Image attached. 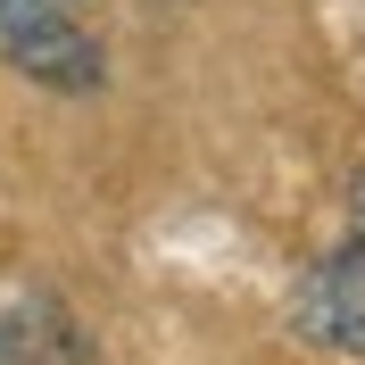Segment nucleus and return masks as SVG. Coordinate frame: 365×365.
I'll use <instances>...</instances> for the list:
<instances>
[{
  "label": "nucleus",
  "mask_w": 365,
  "mask_h": 365,
  "mask_svg": "<svg viewBox=\"0 0 365 365\" xmlns=\"http://www.w3.org/2000/svg\"><path fill=\"white\" fill-rule=\"evenodd\" d=\"M291 332L324 357H365V250H324L291 282Z\"/></svg>",
  "instance_id": "nucleus-2"
},
{
  "label": "nucleus",
  "mask_w": 365,
  "mask_h": 365,
  "mask_svg": "<svg viewBox=\"0 0 365 365\" xmlns=\"http://www.w3.org/2000/svg\"><path fill=\"white\" fill-rule=\"evenodd\" d=\"M0 365H91V332L58 291H25L0 307Z\"/></svg>",
  "instance_id": "nucleus-3"
},
{
  "label": "nucleus",
  "mask_w": 365,
  "mask_h": 365,
  "mask_svg": "<svg viewBox=\"0 0 365 365\" xmlns=\"http://www.w3.org/2000/svg\"><path fill=\"white\" fill-rule=\"evenodd\" d=\"M91 9L100 0H0V67H17L42 91H100L108 42Z\"/></svg>",
  "instance_id": "nucleus-1"
},
{
  "label": "nucleus",
  "mask_w": 365,
  "mask_h": 365,
  "mask_svg": "<svg viewBox=\"0 0 365 365\" xmlns=\"http://www.w3.org/2000/svg\"><path fill=\"white\" fill-rule=\"evenodd\" d=\"M349 250H365V166H357V182H349Z\"/></svg>",
  "instance_id": "nucleus-4"
}]
</instances>
